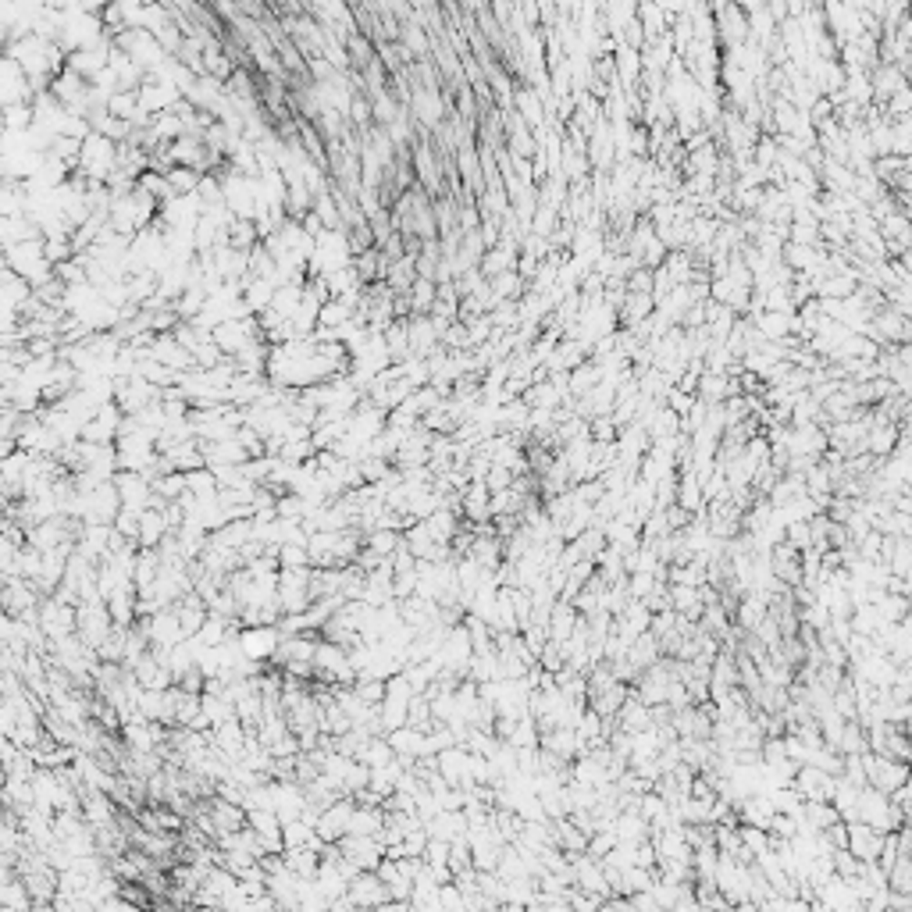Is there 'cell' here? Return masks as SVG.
I'll list each match as a JSON object with an SVG mask.
<instances>
[{
    "label": "cell",
    "instance_id": "cell-1",
    "mask_svg": "<svg viewBox=\"0 0 912 912\" xmlns=\"http://www.w3.org/2000/svg\"><path fill=\"white\" fill-rule=\"evenodd\" d=\"M863 770H866V788L891 795V791L906 788L909 785V763L887 759V755H863Z\"/></svg>",
    "mask_w": 912,
    "mask_h": 912
},
{
    "label": "cell",
    "instance_id": "cell-2",
    "mask_svg": "<svg viewBox=\"0 0 912 912\" xmlns=\"http://www.w3.org/2000/svg\"><path fill=\"white\" fill-rule=\"evenodd\" d=\"M848 827V845H845V852L852 856V859H859V863H877V856H880V845H884V834H877L873 827L866 824H845Z\"/></svg>",
    "mask_w": 912,
    "mask_h": 912
},
{
    "label": "cell",
    "instance_id": "cell-3",
    "mask_svg": "<svg viewBox=\"0 0 912 912\" xmlns=\"http://www.w3.org/2000/svg\"><path fill=\"white\" fill-rule=\"evenodd\" d=\"M489 499H492V492L485 489V481H471L463 492H460V513L471 521V524H489L492 517H489Z\"/></svg>",
    "mask_w": 912,
    "mask_h": 912
},
{
    "label": "cell",
    "instance_id": "cell-4",
    "mask_svg": "<svg viewBox=\"0 0 912 912\" xmlns=\"http://www.w3.org/2000/svg\"><path fill=\"white\" fill-rule=\"evenodd\" d=\"M653 310H656V299H653L649 292H627L623 303L617 307V325H627V332H631V329H638Z\"/></svg>",
    "mask_w": 912,
    "mask_h": 912
},
{
    "label": "cell",
    "instance_id": "cell-5",
    "mask_svg": "<svg viewBox=\"0 0 912 912\" xmlns=\"http://www.w3.org/2000/svg\"><path fill=\"white\" fill-rule=\"evenodd\" d=\"M279 649V638L271 627H257V631H247L243 634V656L257 660V656H271Z\"/></svg>",
    "mask_w": 912,
    "mask_h": 912
},
{
    "label": "cell",
    "instance_id": "cell-6",
    "mask_svg": "<svg viewBox=\"0 0 912 912\" xmlns=\"http://www.w3.org/2000/svg\"><path fill=\"white\" fill-rule=\"evenodd\" d=\"M837 824V813L830 802H806L802 806V827L806 830H827Z\"/></svg>",
    "mask_w": 912,
    "mask_h": 912
},
{
    "label": "cell",
    "instance_id": "cell-7",
    "mask_svg": "<svg viewBox=\"0 0 912 912\" xmlns=\"http://www.w3.org/2000/svg\"><path fill=\"white\" fill-rule=\"evenodd\" d=\"M524 286H528V282H524L517 271H502L496 279H489V289L496 296V303L499 299H521V296H524Z\"/></svg>",
    "mask_w": 912,
    "mask_h": 912
},
{
    "label": "cell",
    "instance_id": "cell-8",
    "mask_svg": "<svg viewBox=\"0 0 912 912\" xmlns=\"http://www.w3.org/2000/svg\"><path fill=\"white\" fill-rule=\"evenodd\" d=\"M368 545H371V556H392V552L403 545V535L392 532V528H381V532H374Z\"/></svg>",
    "mask_w": 912,
    "mask_h": 912
},
{
    "label": "cell",
    "instance_id": "cell-9",
    "mask_svg": "<svg viewBox=\"0 0 912 912\" xmlns=\"http://www.w3.org/2000/svg\"><path fill=\"white\" fill-rule=\"evenodd\" d=\"M485 489L496 496V492H506V489H513V474L506 471V467H489V474H485Z\"/></svg>",
    "mask_w": 912,
    "mask_h": 912
}]
</instances>
